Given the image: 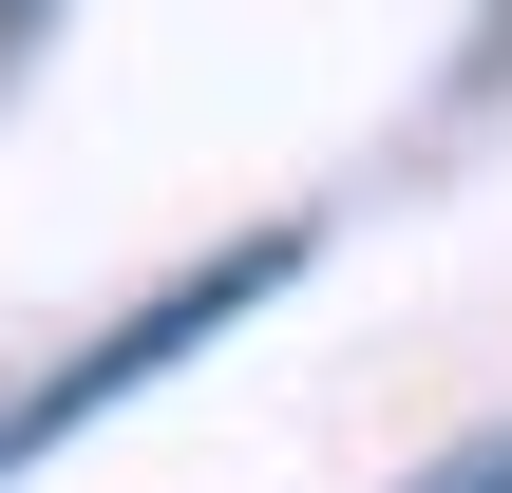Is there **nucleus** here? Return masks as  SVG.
I'll return each instance as SVG.
<instances>
[{
    "instance_id": "obj_2",
    "label": "nucleus",
    "mask_w": 512,
    "mask_h": 493,
    "mask_svg": "<svg viewBox=\"0 0 512 493\" xmlns=\"http://www.w3.org/2000/svg\"><path fill=\"white\" fill-rule=\"evenodd\" d=\"M418 493H512V418H494V437H456V456H437Z\"/></svg>"
},
{
    "instance_id": "obj_1",
    "label": "nucleus",
    "mask_w": 512,
    "mask_h": 493,
    "mask_svg": "<svg viewBox=\"0 0 512 493\" xmlns=\"http://www.w3.org/2000/svg\"><path fill=\"white\" fill-rule=\"evenodd\" d=\"M285 266H304V228H247V247H209V266H190V285H152V304H133V323H114V342H95V361H57V380H38V399H19V418H0V475H19V456H57V437H76V418H114V399H133V380H152V361H190V342H209V323H247V304H266V285H285Z\"/></svg>"
}]
</instances>
